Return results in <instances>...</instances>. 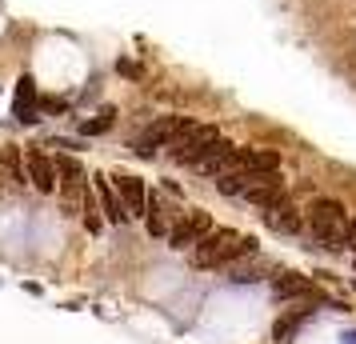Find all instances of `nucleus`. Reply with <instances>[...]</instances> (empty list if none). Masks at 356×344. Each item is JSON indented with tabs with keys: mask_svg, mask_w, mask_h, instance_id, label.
<instances>
[{
	"mask_svg": "<svg viewBox=\"0 0 356 344\" xmlns=\"http://www.w3.org/2000/svg\"><path fill=\"white\" fill-rule=\"evenodd\" d=\"M145 216H148V232L152 236H168V216H164V204H161V197H148V208H145Z\"/></svg>",
	"mask_w": 356,
	"mask_h": 344,
	"instance_id": "nucleus-17",
	"label": "nucleus"
},
{
	"mask_svg": "<svg viewBox=\"0 0 356 344\" xmlns=\"http://www.w3.org/2000/svg\"><path fill=\"white\" fill-rule=\"evenodd\" d=\"M236 152H241L236 145L220 140V145L212 148L204 161H196L193 168H196V172H204V177H225V172H236Z\"/></svg>",
	"mask_w": 356,
	"mask_h": 344,
	"instance_id": "nucleus-10",
	"label": "nucleus"
},
{
	"mask_svg": "<svg viewBox=\"0 0 356 344\" xmlns=\"http://www.w3.org/2000/svg\"><path fill=\"white\" fill-rule=\"evenodd\" d=\"M188 124H193L188 116H161V120H152V124H148V132L136 140V152H140V156H152L156 148H168L180 132L188 129Z\"/></svg>",
	"mask_w": 356,
	"mask_h": 344,
	"instance_id": "nucleus-5",
	"label": "nucleus"
},
{
	"mask_svg": "<svg viewBox=\"0 0 356 344\" xmlns=\"http://www.w3.org/2000/svg\"><path fill=\"white\" fill-rule=\"evenodd\" d=\"M216 145H220V129H216V124H196L193 120V124L168 145V156L177 164H196V161H204Z\"/></svg>",
	"mask_w": 356,
	"mask_h": 344,
	"instance_id": "nucleus-3",
	"label": "nucleus"
},
{
	"mask_svg": "<svg viewBox=\"0 0 356 344\" xmlns=\"http://www.w3.org/2000/svg\"><path fill=\"white\" fill-rule=\"evenodd\" d=\"M108 129H113V108H104L97 120H84V132H88V136H97V132H108Z\"/></svg>",
	"mask_w": 356,
	"mask_h": 344,
	"instance_id": "nucleus-18",
	"label": "nucleus"
},
{
	"mask_svg": "<svg viewBox=\"0 0 356 344\" xmlns=\"http://www.w3.org/2000/svg\"><path fill=\"white\" fill-rule=\"evenodd\" d=\"M308 229H312V236H316L324 248H332V252L353 248V236H356V224L348 220L344 204H337V200H328V197L312 200V208H308Z\"/></svg>",
	"mask_w": 356,
	"mask_h": 344,
	"instance_id": "nucleus-1",
	"label": "nucleus"
},
{
	"mask_svg": "<svg viewBox=\"0 0 356 344\" xmlns=\"http://www.w3.org/2000/svg\"><path fill=\"white\" fill-rule=\"evenodd\" d=\"M17 120L20 124L40 120V116H36V81L33 76H20L17 81Z\"/></svg>",
	"mask_w": 356,
	"mask_h": 344,
	"instance_id": "nucleus-15",
	"label": "nucleus"
},
{
	"mask_svg": "<svg viewBox=\"0 0 356 344\" xmlns=\"http://www.w3.org/2000/svg\"><path fill=\"white\" fill-rule=\"evenodd\" d=\"M0 168H4V188H20L24 184V168H20V152L13 145L0 148Z\"/></svg>",
	"mask_w": 356,
	"mask_h": 344,
	"instance_id": "nucleus-16",
	"label": "nucleus"
},
{
	"mask_svg": "<svg viewBox=\"0 0 356 344\" xmlns=\"http://www.w3.org/2000/svg\"><path fill=\"white\" fill-rule=\"evenodd\" d=\"M116 193H120V200H124V208H129V216H145L148 208V188L140 177H132V172H116L113 177Z\"/></svg>",
	"mask_w": 356,
	"mask_h": 344,
	"instance_id": "nucleus-9",
	"label": "nucleus"
},
{
	"mask_svg": "<svg viewBox=\"0 0 356 344\" xmlns=\"http://www.w3.org/2000/svg\"><path fill=\"white\" fill-rule=\"evenodd\" d=\"M252 252H257L252 236H241L236 229H212L200 245H193V264L196 268H220V264H232L241 256H252Z\"/></svg>",
	"mask_w": 356,
	"mask_h": 344,
	"instance_id": "nucleus-2",
	"label": "nucleus"
},
{
	"mask_svg": "<svg viewBox=\"0 0 356 344\" xmlns=\"http://www.w3.org/2000/svg\"><path fill=\"white\" fill-rule=\"evenodd\" d=\"M209 232H212V216L204 213V208H193V213H184L177 224H172V232H168V245L184 252V248L200 245Z\"/></svg>",
	"mask_w": 356,
	"mask_h": 344,
	"instance_id": "nucleus-7",
	"label": "nucleus"
},
{
	"mask_svg": "<svg viewBox=\"0 0 356 344\" xmlns=\"http://www.w3.org/2000/svg\"><path fill=\"white\" fill-rule=\"evenodd\" d=\"M24 168H29V181H33L36 193H56V188H60L56 161H52V156H44L40 148H29V152H24Z\"/></svg>",
	"mask_w": 356,
	"mask_h": 344,
	"instance_id": "nucleus-8",
	"label": "nucleus"
},
{
	"mask_svg": "<svg viewBox=\"0 0 356 344\" xmlns=\"http://www.w3.org/2000/svg\"><path fill=\"white\" fill-rule=\"evenodd\" d=\"M84 229H88V232H100V216H97V204H92V197H88V204H84Z\"/></svg>",
	"mask_w": 356,
	"mask_h": 344,
	"instance_id": "nucleus-19",
	"label": "nucleus"
},
{
	"mask_svg": "<svg viewBox=\"0 0 356 344\" xmlns=\"http://www.w3.org/2000/svg\"><path fill=\"white\" fill-rule=\"evenodd\" d=\"M273 293L280 296V300H316V284L308 277H300V272H280L273 284Z\"/></svg>",
	"mask_w": 356,
	"mask_h": 344,
	"instance_id": "nucleus-12",
	"label": "nucleus"
},
{
	"mask_svg": "<svg viewBox=\"0 0 356 344\" xmlns=\"http://www.w3.org/2000/svg\"><path fill=\"white\" fill-rule=\"evenodd\" d=\"M56 172H60V204H65V216H81L84 204H88L84 168L72 156H56Z\"/></svg>",
	"mask_w": 356,
	"mask_h": 344,
	"instance_id": "nucleus-4",
	"label": "nucleus"
},
{
	"mask_svg": "<svg viewBox=\"0 0 356 344\" xmlns=\"http://www.w3.org/2000/svg\"><path fill=\"white\" fill-rule=\"evenodd\" d=\"M280 156L268 148H241L236 152V172H276Z\"/></svg>",
	"mask_w": 356,
	"mask_h": 344,
	"instance_id": "nucleus-14",
	"label": "nucleus"
},
{
	"mask_svg": "<svg viewBox=\"0 0 356 344\" xmlns=\"http://www.w3.org/2000/svg\"><path fill=\"white\" fill-rule=\"evenodd\" d=\"M97 181V200H100V213L108 216L113 224H124L129 220V208H124V200H120V193H116V184H113V177H92Z\"/></svg>",
	"mask_w": 356,
	"mask_h": 344,
	"instance_id": "nucleus-11",
	"label": "nucleus"
},
{
	"mask_svg": "<svg viewBox=\"0 0 356 344\" xmlns=\"http://www.w3.org/2000/svg\"><path fill=\"white\" fill-rule=\"evenodd\" d=\"M264 224L273 232H280V236H289V232H300V213L292 208V200H276L273 208H264Z\"/></svg>",
	"mask_w": 356,
	"mask_h": 344,
	"instance_id": "nucleus-13",
	"label": "nucleus"
},
{
	"mask_svg": "<svg viewBox=\"0 0 356 344\" xmlns=\"http://www.w3.org/2000/svg\"><path fill=\"white\" fill-rule=\"evenodd\" d=\"M244 193L241 197L248 200V204H257L260 213L264 208H273L276 200L284 197V181H280V172H244Z\"/></svg>",
	"mask_w": 356,
	"mask_h": 344,
	"instance_id": "nucleus-6",
	"label": "nucleus"
}]
</instances>
